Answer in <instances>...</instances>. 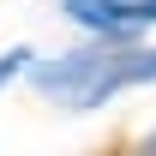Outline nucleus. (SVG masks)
Here are the masks:
<instances>
[{
	"label": "nucleus",
	"mask_w": 156,
	"mask_h": 156,
	"mask_svg": "<svg viewBox=\"0 0 156 156\" xmlns=\"http://www.w3.org/2000/svg\"><path fill=\"white\" fill-rule=\"evenodd\" d=\"M18 72H30V48H12V54H0V90H6Z\"/></svg>",
	"instance_id": "nucleus-2"
},
{
	"label": "nucleus",
	"mask_w": 156,
	"mask_h": 156,
	"mask_svg": "<svg viewBox=\"0 0 156 156\" xmlns=\"http://www.w3.org/2000/svg\"><path fill=\"white\" fill-rule=\"evenodd\" d=\"M66 18L96 30L102 42H126L132 30L156 24V0H66Z\"/></svg>",
	"instance_id": "nucleus-1"
},
{
	"label": "nucleus",
	"mask_w": 156,
	"mask_h": 156,
	"mask_svg": "<svg viewBox=\"0 0 156 156\" xmlns=\"http://www.w3.org/2000/svg\"><path fill=\"white\" fill-rule=\"evenodd\" d=\"M144 156H156V132H150V138H144Z\"/></svg>",
	"instance_id": "nucleus-3"
}]
</instances>
